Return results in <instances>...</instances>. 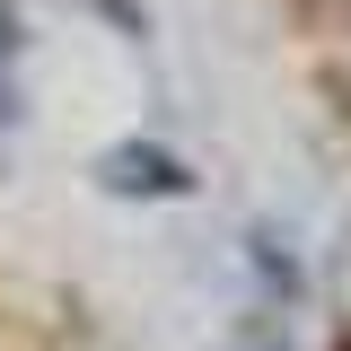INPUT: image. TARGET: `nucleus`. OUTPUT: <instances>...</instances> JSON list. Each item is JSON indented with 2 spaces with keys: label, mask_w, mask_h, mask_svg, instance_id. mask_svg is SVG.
Wrapping results in <instances>:
<instances>
[{
  "label": "nucleus",
  "mask_w": 351,
  "mask_h": 351,
  "mask_svg": "<svg viewBox=\"0 0 351 351\" xmlns=\"http://www.w3.org/2000/svg\"><path fill=\"white\" fill-rule=\"evenodd\" d=\"M97 176H106V193H184V184H193L167 149H106Z\"/></svg>",
  "instance_id": "1"
}]
</instances>
